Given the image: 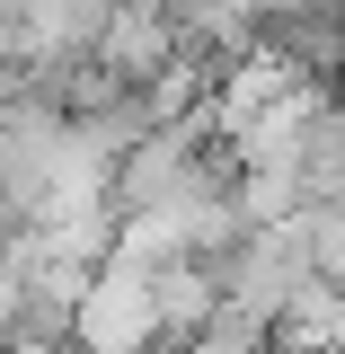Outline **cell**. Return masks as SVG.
<instances>
[{
    "mask_svg": "<svg viewBox=\"0 0 345 354\" xmlns=\"http://www.w3.org/2000/svg\"><path fill=\"white\" fill-rule=\"evenodd\" d=\"M213 301H221V283H213V266H204V257L151 266V310H160V337H186V328H195Z\"/></svg>",
    "mask_w": 345,
    "mask_h": 354,
    "instance_id": "2",
    "label": "cell"
},
{
    "mask_svg": "<svg viewBox=\"0 0 345 354\" xmlns=\"http://www.w3.org/2000/svg\"><path fill=\"white\" fill-rule=\"evenodd\" d=\"M274 354H345V346H274Z\"/></svg>",
    "mask_w": 345,
    "mask_h": 354,
    "instance_id": "3",
    "label": "cell"
},
{
    "mask_svg": "<svg viewBox=\"0 0 345 354\" xmlns=\"http://www.w3.org/2000/svg\"><path fill=\"white\" fill-rule=\"evenodd\" d=\"M71 346L80 354H133L160 346V310H151V266L133 257H97L71 301Z\"/></svg>",
    "mask_w": 345,
    "mask_h": 354,
    "instance_id": "1",
    "label": "cell"
}]
</instances>
